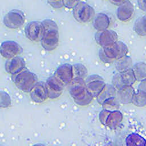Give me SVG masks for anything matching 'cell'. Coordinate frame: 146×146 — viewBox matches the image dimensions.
I'll return each mask as SVG.
<instances>
[{"label": "cell", "instance_id": "cell-12", "mask_svg": "<svg viewBox=\"0 0 146 146\" xmlns=\"http://www.w3.org/2000/svg\"><path fill=\"white\" fill-rule=\"evenodd\" d=\"M95 39L98 45L101 47H104L118 41V35L115 31L107 29L97 31L95 35Z\"/></svg>", "mask_w": 146, "mask_h": 146}, {"label": "cell", "instance_id": "cell-22", "mask_svg": "<svg viewBox=\"0 0 146 146\" xmlns=\"http://www.w3.org/2000/svg\"><path fill=\"white\" fill-rule=\"evenodd\" d=\"M146 66L144 62H139L133 64L132 70L133 72L136 82H141L145 80Z\"/></svg>", "mask_w": 146, "mask_h": 146}, {"label": "cell", "instance_id": "cell-5", "mask_svg": "<svg viewBox=\"0 0 146 146\" xmlns=\"http://www.w3.org/2000/svg\"><path fill=\"white\" fill-rule=\"evenodd\" d=\"M99 121L107 128L114 129L117 128L123 120V115L119 110L108 111L103 109L99 115Z\"/></svg>", "mask_w": 146, "mask_h": 146}, {"label": "cell", "instance_id": "cell-31", "mask_svg": "<svg viewBox=\"0 0 146 146\" xmlns=\"http://www.w3.org/2000/svg\"><path fill=\"white\" fill-rule=\"evenodd\" d=\"M108 1L113 5L119 6V5L123 4L129 0H108Z\"/></svg>", "mask_w": 146, "mask_h": 146}, {"label": "cell", "instance_id": "cell-7", "mask_svg": "<svg viewBox=\"0 0 146 146\" xmlns=\"http://www.w3.org/2000/svg\"><path fill=\"white\" fill-rule=\"evenodd\" d=\"M136 82V80L131 68L124 71L117 72L114 75L112 79V84L116 90H118L125 86H133Z\"/></svg>", "mask_w": 146, "mask_h": 146}, {"label": "cell", "instance_id": "cell-14", "mask_svg": "<svg viewBox=\"0 0 146 146\" xmlns=\"http://www.w3.org/2000/svg\"><path fill=\"white\" fill-rule=\"evenodd\" d=\"M29 94L31 100L35 103H42L48 99L47 88L44 82H38Z\"/></svg>", "mask_w": 146, "mask_h": 146}, {"label": "cell", "instance_id": "cell-18", "mask_svg": "<svg viewBox=\"0 0 146 146\" xmlns=\"http://www.w3.org/2000/svg\"><path fill=\"white\" fill-rule=\"evenodd\" d=\"M135 90L132 86H128L116 90V98L120 104H129L132 103Z\"/></svg>", "mask_w": 146, "mask_h": 146}, {"label": "cell", "instance_id": "cell-15", "mask_svg": "<svg viewBox=\"0 0 146 146\" xmlns=\"http://www.w3.org/2000/svg\"><path fill=\"white\" fill-rule=\"evenodd\" d=\"M54 75L56 76L64 86L69 85L73 80L72 65L70 63L60 64L56 69Z\"/></svg>", "mask_w": 146, "mask_h": 146}, {"label": "cell", "instance_id": "cell-30", "mask_svg": "<svg viewBox=\"0 0 146 146\" xmlns=\"http://www.w3.org/2000/svg\"><path fill=\"white\" fill-rule=\"evenodd\" d=\"M48 2L55 9H60L63 7V0H48Z\"/></svg>", "mask_w": 146, "mask_h": 146}, {"label": "cell", "instance_id": "cell-6", "mask_svg": "<svg viewBox=\"0 0 146 146\" xmlns=\"http://www.w3.org/2000/svg\"><path fill=\"white\" fill-rule=\"evenodd\" d=\"M95 15L94 9L86 2L80 1L73 9L75 19L81 23H87L91 21Z\"/></svg>", "mask_w": 146, "mask_h": 146}, {"label": "cell", "instance_id": "cell-24", "mask_svg": "<svg viewBox=\"0 0 146 146\" xmlns=\"http://www.w3.org/2000/svg\"><path fill=\"white\" fill-rule=\"evenodd\" d=\"M73 80L77 79H84L87 76L88 71L86 67L81 63H75L72 65Z\"/></svg>", "mask_w": 146, "mask_h": 146}, {"label": "cell", "instance_id": "cell-20", "mask_svg": "<svg viewBox=\"0 0 146 146\" xmlns=\"http://www.w3.org/2000/svg\"><path fill=\"white\" fill-rule=\"evenodd\" d=\"M93 27L96 31L108 29L110 25V17L105 13H100L95 15L93 18Z\"/></svg>", "mask_w": 146, "mask_h": 146}, {"label": "cell", "instance_id": "cell-1", "mask_svg": "<svg viewBox=\"0 0 146 146\" xmlns=\"http://www.w3.org/2000/svg\"><path fill=\"white\" fill-rule=\"evenodd\" d=\"M69 85L70 95L76 104L86 107L93 102L94 99L88 91L84 79H74Z\"/></svg>", "mask_w": 146, "mask_h": 146}, {"label": "cell", "instance_id": "cell-4", "mask_svg": "<svg viewBox=\"0 0 146 146\" xmlns=\"http://www.w3.org/2000/svg\"><path fill=\"white\" fill-rule=\"evenodd\" d=\"M12 80L19 90L26 93H29L38 83L36 75L26 68L18 74L12 75Z\"/></svg>", "mask_w": 146, "mask_h": 146}, {"label": "cell", "instance_id": "cell-9", "mask_svg": "<svg viewBox=\"0 0 146 146\" xmlns=\"http://www.w3.org/2000/svg\"><path fill=\"white\" fill-rule=\"evenodd\" d=\"M25 21L24 13L19 10H13L7 13L3 18L5 26L10 29L21 27Z\"/></svg>", "mask_w": 146, "mask_h": 146}, {"label": "cell", "instance_id": "cell-2", "mask_svg": "<svg viewBox=\"0 0 146 146\" xmlns=\"http://www.w3.org/2000/svg\"><path fill=\"white\" fill-rule=\"evenodd\" d=\"M44 27V32L41 44L47 51H52L55 50L59 45V34L58 25L51 19H44L42 22Z\"/></svg>", "mask_w": 146, "mask_h": 146}, {"label": "cell", "instance_id": "cell-21", "mask_svg": "<svg viewBox=\"0 0 146 146\" xmlns=\"http://www.w3.org/2000/svg\"><path fill=\"white\" fill-rule=\"evenodd\" d=\"M116 89L113 86L112 84H106L104 88L97 96L96 99L98 103L102 105V104L107 99L112 97L116 96Z\"/></svg>", "mask_w": 146, "mask_h": 146}, {"label": "cell", "instance_id": "cell-32", "mask_svg": "<svg viewBox=\"0 0 146 146\" xmlns=\"http://www.w3.org/2000/svg\"><path fill=\"white\" fill-rule=\"evenodd\" d=\"M137 3L139 8L143 10H145V0H137Z\"/></svg>", "mask_w": 146, "mask_h": 146}, {"label": "cell", "instance_id": "cell-13", "mask_svg": "<svg viewBox=\"0 0 146 146\" xmlns=\"http://www.w3.org/2000/svg\"><path fill=\"white\" fill-rule=\"evenodd\" d=\"M22 47L16 42L6 40L2 42L0 46V54L6 59L18 56L22 52Z\"/></svg>", "mask_w": 146, "mask_h": 146}, {"label": "cell", "instance_id": "cell-10", "mask_svg": "<svg viewBox=\"0 0 146 146\" xmlns=\"http://www.w3.org/2000/svg\"><path fill=\"white\" fill-rule=\"evenodd\" d=\"M49 99H56L62 94L64 85L54 75L47 78L45 82Z\"/></svg>", "mask_w": 146, "mask_h": 146}, {"label": "cell", "instance_id": "cell-28", "mask_svg": "<svg viewBox=\"0 0 146 146\" xmlns=\"http://www.w3.org/2000/svg\"><path fill=\"white\" fill-rule=\"evenodd\" d=\"M11 104L10 95L4 91H0V108H7L11 106Z\"/></svg>", "mask_w": 146, "mask_h": 146}, {"label": "cell", "instance_id": "cell-29", "mask_svg": "<svg viewBox=\"0 0 146 146\" xmlns=\"http://www.w3.org/2000/svg\"><path fill=\"white\" fill-rule=\"evenodd\" d=\"M82 0H63V6L68 9H73L74 7Z\"/></svg>", "mask_w": 146, "mask_h": 146}, {"label": "cell", "instance_id": "cell-26", "mask_svg": "<svg viewBox=\"0 0 146 146\" xmlns=\"http://www.w3.org/2000/svg\"><path fill=\"white\" fill-rule=\"evenodd\" d=\"M145 16L144 15L139 18L136 20L134 26L133 30L138 35L140 36H145L146 35L145 33Z\"/></svg>", "mask_w": 146, "mask_h": 146}, {"label": "cell", "instance_id": "cell-8", "mask_svg": "<svg viewBox=\"0 0 146 146\" xmlns=\"http://www.w3.org/2000/svg\"><path fill=\"white\" fill-rule=\"evenodd\" d=\"M84 82L88 91L94 99H96L106 84L104 79L97 74L87 76L84 79Z\"/></svg>", "mask_w": 146, "mask_h": 146}, {"label": "cell", "instance_id": "cell-17", "mask_svg": "<svg viewBox=\"0 0 146 146\" xmlns=\"http://www.w3.org/2000/svg\"><path fill=\"white\" fill-rule=\"evenodd\" d=\"M134 6L129 1L119 5L116 10L117 19L123 22H127L131 20L134 14Z\"/></svg>", "mask_w": 146, "mask_h": 146}, {"label": "cell", "instance_id": "cell-16", "mask_svg": "<svg viewBox=\"0 0 146 146\" xmlns=\"http://www.w3.org/2000/svg\"><path fill=\"white\" fill-rule=\"evenodd\" d=\"M25 68L26 62L24 59L19 56L8 59L5 64L6 71L11 75L18 74Z\"/></svg>", "mask_w": 146, "mask_h": 146}, {"label": "cell", "instance_id": "cell-25", "mask_svg": "<svg viewBox=\"0 0 146 146\" xmlns=\"http://www.w3.org/2000/svg\"><path fill=\"white\" fill-rule=\"evenodd\" d=\"M126 145H145V140L141 136L136 133H131L125 138Z\"/></svg>", "mask_w": 146, "mask_h": 146}, {"label": "cell", "instance_id": "cell-19", "mask_svg": "<svg viewBox=\"0 0 146 146\" xmlns=\"http://www.w3.org/2000/svg\"><path fill=\"white\" fill-rule=\"evenodd\" d=\"M140 82L138 88L135 92L132 104L138 107H144L146 105L145 80Z\"/></svg>", "mask_w": 146, "mask_h": 146}, {"label": "cell", "instance_id": "cell-3", "mask_svg": "<svg viewBox=\"0 0 146 146\" xmlns=\"http://www.w3.org/2000/svg\"><path fill=\"white\" fill-rule=\"evenodd\" d=\"M128 48L121 41H117L111 46L101 47L99 51L100 60L104 63H111L127 55Z\"/></svg>", "mask_w": 146, "mask_h": 146}, {"label": "cell", "instance_id": "cell-23", "mask_svg": "<svg viewBox=\"0 0 146 146\" xmlns=\"http://www.w3.org/2000/svg\"><path fill=\"white\" fill-rule=\"evenodd\" d=\"M115 62V67L117 72H121L130 69L133 66L132 60L131 58L128 55L124 56Z\"/></svg>", "mask_w": 146, "mask_h": 146}, {"label": "cell", "instance_id": "cell-11", "mask_svg": "<svg viewBox=\"0 0 146 146\" xmlns=\"http://www.w3.org/2000/svg\"><path fill=\"white\" fill-rule=\"evenodd\" d=\"M44 32V27L42 22L33 21L27 24L25 29V35L30 40L40 42Z\"/></svg>", "mask_w": 146, "mask_h": 146}, {"label": "cell", "instance_id": "cell-27", "mask_svg": "<svg viewBox=\"0 0 146 146\" xmlns=\"http://www.w3.org/2000/svg\"><path fill=\"white\" fill-rule=\"evenodd\" d=\"M120 104L117 100L116 96L112 97L107 99L102 104L103 109L110 111L119 110L120 108Z\"/></svg>", "mask_w": 146, "mask_h": 146}]
</instances>
